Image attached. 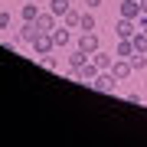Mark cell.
Listing matches in <instances>:
<instances>
[{
	"label": "cell",
	"instance_id": "obj_22",
	"mask_svg": "<svg viewBox=\"0 0 147 147\" xmlns=\"http://www.w3.org/2000/svg\"><path fill=\"white\" fill-rule=\"evenodd\" d=\"M88 3V10H95V7H101V0H85Z\"/></svg>",
	"mask_w": 147,
	"mask_h": 147
},
{
	"label": "cell",
	"instance_id": "obj_2",
	"mask_svg": "<svg viewBox=\"0 0 147 147\" xmlns=\"http://www.w3.org/2000/svg\"><path fill=\"white\" fill-rule=\"evenodd\" d=\"M79 49H82V53H98V49H101V42H98V33H95V30H82V36H79Z\"/></svg>",
	"mask_w": 147,
	"mask_h": 147
},
{
	"label": "cell",
	"instance_id": "obj_7",
	"mask_svg": "<svg viewBox=\"0 0 147 147\" xmlns=\"http://www.w3.org/2000/svg\"><path fill=\"white\" fill-rule=\"evenodd\" d=\"M36 26H39V33H53V30H56V13H53V10H46V13H42V10H39Z\"/></svg>",
	"mask_w": 147,
	"mask_h": 147
},
{
	"label": "cell",
	"instance_id": "obj_14",
	"mask_svg": "<svg viewBox=\"0 0 147 147\" xmlns=\"http://www.w3.org/2000/svg\"><path fill=\"white\" fill-rule=\"evenodd\" d=\"M20 16H23V20H36V16H39V7L33 3V0H26V3H23V10H20Z\"/></svg>",
	"mask_w": 147,
	"mask_h": 147
},
{
	"label": "cell",
	"instance_id": "obj_12",
	"mask_svg": "<svg viewBox=\"0 0 147 147\" xmlns=\"http://www.w3.org/2000/svg\"><path fill=\"white\" fill-rule=\"evenodd\" d=\"M88 59H92L88 53H82V49H79V46H75V49H72V53H69V69H79L82 62H88Z\"/></svg>",
	"mask_w": 147,
	"mask_h": 147
},
{
	"label": "cell",
	"instance_id": "obj_9",
	"mask_svg": "<svg viewBox=\"0 0 147 147\" xmlns=\"http://www.w3.org/2000/svg\"><path fill=\"white\" fill-rule=\"evenodd\" d=\"M39 36V26H36V20H23V26H20V39L23 42H33Z\"/></svg>",
	"mask_w": 147,
	"mask_h": 147
},
{
	"label": "cell",
	"instance_id": "obj_20",
	"mask_svg": "<svg viewBox=\"0 0 147 147\" xmlns=\"http://www.w3.org/2000/svg\"><path fill=\"white\" fill-rule=\"evenodd\" d=\"M3 49H7V53H16V49H20V42H16V39H7Z\"/></svg>",
	"mask_w": 147,
	"mask_h": 147
},
{
	"label": "cell",
	"instance_id": "obj_21",
	"mask_svg": "<svg viewBox=\"0 0 147 147\" xmlns=\"http://www.w3.org/2000/svg\"><path fill=\"white\" fill-rule=\"evenodd\" d=\"M137 30H141V33H147V13H141V16H137Z\"/></svg>",
	"mask_w": 147,
	"mask_h": 147
},
{
	"label": "cell",
	"instance_id": "obj_1",
	"mask_svg": "<svg viewBox=\"0 0 147 147\" xmlns=\"http://www.w3.org/2000/svg\"><path fill=\"white\" fill-rule=\"evenodd\" d=\"M118 85H121V82H118L111 72H98V79L92 82V88H95V92H105V95H115Z\"/></svg>",
	"mask_w": 147,
	"mask_h": 147
},
{
	"label": "cell",
	"instance_id": "obj_15",
	"mask_svg": "<svg viewBox=\"0 0 147 147\" xmlns=\"http://www.w3.org/2000/svg\"><path fill=\"white\" fill-rule=\"evenodd\" d=\"M79 30H98V20H95V13H92V10H85V13H82Z\"/></svg>",
	"mask_w": 147,
	"mask_h": 147
},
{
	"label": "cell",
	"instance_id": "obj_5",
	"mask_svg": "<svg viewBox=\"0 0 147 147\" xmlns=\"http://www.w3.org/2000/svg\"><path fill=\"white\" fill-rule=\"evenodd\" d=\"M137 33V20H127V16H121V20L115 23V36L118 39H131Z\"/></svg>",
	"mask_w": 147,
	"mask_h": 147
},
{
	"label": "cell",
	"instance_id": "obj_6",
	"mask_svg": "<svg viewBox=\"0 0 147 147\" xmlns=\"http://www.w3.org/2000/svg\"><path fill=\"white\" fill-rule=\"evenodd\" d=\"M118 13H121V16H127V20H137V16L144 13V10H141V0H121Z\"/></svg>",
	"mask_w": 147,
	"mask_h": 147
},
{
	"label": "cell",
	"instance_id": "obj_18",
	"mask_svg": "<svg viewBox=\"0 0 147 147\" xmlns=\"http://www.w3.org/2000/svg\"><path fill=\"white\" fill-rule=\"evenodd\" d=\"M39 62H42V69H49V72H59V59L56 56L46 53V56H39Z\"/></svg>",
	"mask_w": 147,
	"mask_h": 147
},
{
	"label": "cell",
	"instance_id": "obj_11",
	"mask_svg": "<svg viewBox=\"0 0 147 147\" xmlns=\"http://www.w3.org/2000/svg\"><path fill=\"white\" fill-rule=\"evenodd\" d=\"M115 56H118V59H131V56H134V42H131V39H118Z\"/></svg>",
	"mask_w": 147,
	"mask_h": 147
},
{
	"label": "cell",
	"instance_id": "obj_8",
	"mask_svg": "<svg viewBox=\"0 0 147 147\" xmlns=\"http://www.w3.org/2000/svg\"><path fill=\"white\" fill-rule=\"evenodd\" d=\"M92 62L98 65L101 72H111V65H115V53H101V49H98V53H92Z\"/></svg>",
	"mask_w": 147,
	"mask_h": 147
},
{
	"label": "cell",
	"instance_id": "obj_3",
	"mask_svg": "<svg viewBox=\"0 0 147 147\" xmlns=\"http://www.w3.org/2000/svg\"><path fill=\"white\" fill-rule=\"evenodd\" d=\"M30 46H33V53H36V56H46V53H53V49H56V42H53V33H39V36L33 39Z\"/></svg>",
	"mask_w": 147,
	"mask_h": 147
},
{
	"label": "cell",
	"instance_id": "obj_13",
	"mask_svg": "<svg viewBox=\"0 0 147 147\" xmlns=\"http://www.w3.org/2000/svg\"><path fill=\"white\" fill-rule=\"evenodd\" d=\"M62 23H65L69 30H75V26H79V23H82V13H79V10H72V7H69V10H65V16H62Z\"/></svg>",
	"mask_w": 147,
	"mask_h": 147
},
{
	"label": "cell",
	"instance_id": "obj_19",
	"mask_svg": "<svg viewBox=\"0 0 147 147\" xmlns=\"http://www.w3.org/2000/svg\"><path fill=\"white\" fill-rule=\"evenodd\" d=\"M10 23H13L10 13H0V30H10Z\"/></svg>",
	"mask_w": 147,
	"mask_h": 147
},
{
	"label": "cell",
	"instance_id": "obj_23",
	"mask_svg": "<svg viewBox=\"0 0 147 147\" xmlns=\"http://www.w3.org/2000/svg\"><path fill=\"white\" fill-rule=\"evenodd\" d=\"M141 10H144V13H147V0H141Z\"/></svg>",
	"mask_w": 147,
	"mask_h": 147
},
{
	"label": "cell",
	"instance_id": "obj_16",
	"mask_svg": "<svg viewBox=\"0 0 147 147\" xmlns=\"http://www.w3.org/2000/svg\"><path fill=\"white\" fill-rule=\"evenodd\" d=\"M131 69H134V72H144V69H147V53H134L131 56Z\"/></svg>",
	"mask_w": 147,
	"mask_h": 147
},
{
	"label": "cell",
	"instance_id": "obj_10",
	"mask_svg": "<svg viewBox=\"0 0 147 147\" xmlns=\"http://www.w3.org/2000/svg\"><path fill=\"white\" fill-rule=\"evenodd\" d=\"M69 39H72V36H69V26H65V23L53 30V42H56L59 49H65V46H69Z\"/></svg>",
	"mask_w": 147,
	"mask_h": 147
},
{
	"label": "cell",
	"instance_id": "obj_17",
	"mask_svg": "<svg viewBox=\"0 0 147 147\" xmlns=\"http://www.w3.org/2000/svg\"><path fill=\"white\" fill-rule=\"evenodd\" d=\"M69 7H72L69 0H49V10H53L56 16H65V10H69Z\"/></svg>",
	"mask_w": 147,
	"mask_h": 147
},
{
	"label": "cell",
	"instance_id": "obj_4",
	"mask_svg": "<svg viewBox=\"0 0 147 147\" xmlns=\"http://www.w3.org/2000/svg\"><path fill=\"white\" fill-rule=\"evenodd\" d=\"M111 75H115L118 82H127L134 75V69H131V59H118L115 56V65H111Z\"/></svg>",
	"mask_w": 147,
	"mask_h": 147
}]
</instances>
